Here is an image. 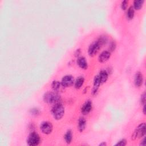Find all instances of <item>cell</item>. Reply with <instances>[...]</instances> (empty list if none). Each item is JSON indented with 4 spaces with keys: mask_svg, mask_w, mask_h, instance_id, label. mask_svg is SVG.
<instances>
[{
    "mask_svg": "<svg viewBox=\"0 0 146 146\" xmlns=\"http://www.w3.org/2000/svg\"><path fill=\"white\" fill-rule=\"evenodd\" d=\"M108 41L107 38L105 36H102L100 37L96 41L94 42L92 44H91L88 50L89 55L90 57H94L95 56L97 53L99 52V49H101V48L106 45Z\"/></svg>",
    "mask_w": 146,
    "mask_h": 146,
    "instance_id": "obj_1",
    "label": "cell"
},
{
    "mask_svg": "<svg viewBox=\"0 0 146 146\" xmlns=\"http://www.w3.org/2000/svg\"><path fill=\"white\" fill-rule=\"evenodd\" d=\"M44 100L48 104H55L60 103L61 96L56 92H47L44 95Z\"/></svg>",
    "mask_w": 146,
    "mask_h": 146,
    "instance_id": "obj_2",
    "label": "cell"
},
{
    "mask_svg": "<svg viewBox=\"0 0 146 146\" xmlns=\"http://www.w3.org/2000/svg\"><path fill=\"white\" fill-rule=\"evenodd\" d=\"M52 113L55 119L58 120L61 119L65 114V108L61 103L54 104L52 109Z\"/></svg>",
    "mask_w": 146,
    "mask_h": 146,
    "instance_id": "obj_3",
    "label": "cell"
},
{
    "mask_svg": "<svg viewBox=\"0 0 146 146\" xmlns=\"http://www.w3.org/2000/svg\"><path fill=\"white\" fill-rule=\"evenodd\" d=\"M145 134V123H142L140 124L134 131L133 134L132 135V139L135 140L138 138L143 137Z\"/></svg>",
    "mask_w": 146,
    "mask_h": 146,
    "instance_id": "obj_4",
    "label": "cell"
},
{
    "mask_svg": "<svg viewBox=\"0 0 146 146\" xmlns=\"http://www.w3.org/2000/svg\"><path fill=\"white\" fill-rule=\"evenodd\" d=\"M41 142V138L40 135L35 132H32L29 135L27 139V143L30 146H36L38 145Z\"/></svg>",
    "mask_w": 146,
    "mask_h": 146,
    "instance_id": "obj_5",
    "label": "cell"
},
{
    "mask_svg": "<svg viewBox=\"0 0 146 146\" xmlns=\"http://www.w3.org/2000/svg\"><path fill=\"white\" fill-rule=\"evenodd\" d=\"M40 129L42 133L44 134H50L52 132L53 129V126L51 122H44L41 123L40 126Z\"/></svg>",
    "mask_w": 146,
    "mask_h": 146,
    "instance_id": "obj_6",
    "label": "cell"
},
{
    "mask_svg": "<svg viewBox=\"0 0 146 146\" xmlns=\"http://www.w3.org/2000/svg\"><path fill=\"white\" fill-rule=\"evenodd\" d=\"M74 83V77L71 75H67L63 77L61 81V85L64 87H69L73 85Z\"/></svg>",
    "mask_w": 146,
    "mask_h": 146,
    "instance_id": "obj_7",
    "label": "cell"
},
{
    "mask_svg": "<svg viewBox=\"0 0 146 146\" xmlns=\"http://www.w3.org/2000/svg\"><path fill=\"white\" fill-rule=\"evenodd\" d=\"M92 108V103L91 101H86L82 106L81 108V112L83 115L89 114L91 111Z\"/></svg>",
    "mask_w": 146,
    "mask_h": 146,
    "instance_id": "obj_8",
    "label": "cell"
},
{
    "mask_svg": "<svg viewBox=\"0 0 146 146\" xmlns=\"http://www.w3.org/2000/svg\"><path fill=\"white\" fill-rule=\"evenodd\" d=\"M143 83V74L138 71L135 74L134 77V84L136 87H140L142 86Z\"/></svg>",
    "mask_w": 146,
    "mask_h": 146,
    "instance_id": "obj_9",
    "label": "cell"
},
{
    "mask_svg": "<svg viewBox=\"0 0 146 146\" xmlns=\"http://www.w3.org/2000/svg\"><path fill=\"white\" fill-rule=\"evenodd\" d=\"M111 57V52L109 51H104L100 53L98 57V61L100 63H104Z\"/></svg>",
    "mask_w": 146,
    "mask_h": 146,
    "instance_id": "obj_10",
    "label": "cell"
},
{
    "mask_svg": "<svg viewBox=\"0 0 146 146\" xmlns=\"http://www.w3.org/2000/svg\"><path fill=\"white\" fill-rule=\"evenodd\" d=\"M77 64L82 69L86 70L88 68V63L85 58L83 57H81L78 58Z\"/></svg>",
    "mask_w": 146,
    "mask_h": 146,
    "instance_id": "obj_11",
    "label": "cell"
},
{
    "mask_svg": "<svg viewBox=\"0 0 146 146\" xmlns=\"http://www.w3.org/2000/svg\"><path fill=\"white\" fill-rule=\"evenodd\" d=\"M100 85H101V83H100L99 76L97 75L95 77L94 81V87L92 91V95H95L96 94V92H98V89L99 87V86Z\"/></svg>",
    "mask_w": 146,
    "mask_h": 146,
    "instance_id": "obj_12",
    "label": "cell"
},
{
    "mask_svg": "<svg viewBox=\"0 0 146 146\" xmlns=\"http://www.w3.org/2000/svg\"><path fill=\"white\" fill-rule=\"evenodd\" d=\"M86 120L83 117H81L78 120V128L80 132H83L86 128Z\"/></svg>",
    "mask_w": 146,
    "mask_h": 146,
    "instance_id": "obj_13",
    "label": "cell"
},
{
    "mask_svg": "<svg viewBox=\"0 0 146 146\" xmlns=\"http://www.w3.org/2000/svg\"><path fill=\"white\" fill-rule=\"evenodd\" d=\"M98 76H99L101 84H103L105 82H106V81H107L108 78V74L107 72V71L102 70L99 73V74L98 75Z\"/></svg>",
    "mask_w": 146,
    "mask_h": 146,
    "instance_id": "obj_14",
    "label": "cell"
},
{
    "mask_svg": "<svg viewBox=\"0 0 146 146\" xmlns=\"http://www.w3.org/2000/svg\"><path fill=\"white\" fill-rule=\"evenodd\" d=\"M84 82H85V79L83 77H78L75 82V83H74L75 87L77 89H81V87L83 86Z\"/></svg>",
    "mask_w": 146,
    "mask_h": 146,
    "instance_id": "obj_15",
    "label": "cell"
},
{
    "mask_svg": "<svg viewBox=\"0 0 146 146\" xmlns=\"http://www.w3.org/2000/svg\"><path fill=\"white\" fill-rule=\"evenodd\" d=\"M64 138L65 140V141L67 143V144H70L71 143L72 139H73V133H72V131L71 130H68L66 133H65V136H64Z\"/></svg>",
    "mask_w": 146,
    "mask_h": 146,
    "instance_id": "obj_16",
    "label": "cell"
},
{
    "mask_svg": "<svg viewBox=\"0 0 146 146\" xmlns=\"http://www.w3.org/2000/svg\"><path fill=\"white\" fill-rule=\"evenodd\" d=\"M144 3V1L143 0H136L133 2V5L132 7L134 9L139 11L142 8Z\"/></svg>",
    "mask_w": 146,
    "mask_h": 146,
    "instance_id": "obj_17",
    "label": "cell"
},
{
    "mask_svg": "<svg viewBox=\"0 0 146 146\" xmlns=\"http://www.w3.org/2000/svg\"><path fill=\"white\" fill-rule=\"evenodd\" d=\"M61 86V82L57 81H54L52 84V88L54 90V91L57 92L60 90Z\"/></svg>",
    "mask_w": 146,
    "mask_h": 146,
    "instance_id": "obj_18",
    "label": "cell"
},
{
    "mask_svg": "<svg viewBox=\"0 0 146 146\" xmlns=\"http://www.w3.org/2000/svg\"><path fill=\"white\" fill-rule=\"evenodd\" d=\"M135 15V9H133V7H130L127 12V17L129 20H132Z\"/></svg>",
    "mask_w": 146,
    "mask_h": 146,
    "instance_id": "obj_19",
    "label": "cell"
},
{
    "mask_svg": "<svg viewBox=\"0 0 146 146\" xmlns=\"http://www.w3.org/2000/svg\"><path fill=\"white\" fill-rule=\"evenodd\" d=\"M116 43L115 41H112L110 44V46H109V50H110V52H113L116 49Z\"/></svg>",
    "mask_w": 146,
    "mask_h": 146,
    "instance_id": "obj_20",
    "label": "cell"
},
{
    "mask_svg": "<svg viewBox=\"0 0 146 146\" xmlns=\"http://www.w3.org/2000/svg\"><path fill=\"white\" fill-rule=\"evenodd\" d=\"M127 144V140L124 139H123L120 140L119 141H118L116 144V145H119V146H124Z\"/></svg>",
    "mask_w": 146,
    "mask_h": 146,
    "instance_id": "obj_21",
    "label": "cell"
},
{
    "mask_svg": "<svg viewBox=\"0 0 146 146\" xmlns=\"http://www.w3.org/2000/svg\"><path fill=\"white\" fill-rule=\"evenodd\" d=\"M128 2L127 1H123L121 4V8L123 11H125L127 9L128 7Z\"/></svg>",
    "mask_w": 146,
    "mask_h": 146,
    "instance_id": "obj_22",
    "label": "cell"
},
{
    "mask_svg": "<svg viewBox=\"0 0 146 146\" xmlns=\"http://www.w3.org/2000/svg\"><path fill=\"white\" fill-rule=\"evenodd\" d=\"M140 102L141 104L144 106L145 104V93L144 92L141 95V98H140Z\"/></svg>",
    "mask_w": 146,
    "mask_h": 146,
    "instance_id": "obj_23",
    "label": "cell"
},
{
    "mask_svg": "<svg viewBox=\"0 0 146 146\" xmlns=\"http://www.w3.org/2000/svg\"><path fill=\"white\" fill-rule=\"evenodd\" d=\"M145 144H146V143H145V138L144 137V138L142 140V141H141L140 145H145Z\"/></svg>",
    "mask_w": 146,
    "mask_h": 146,
    "instance_id": "obj_24",
    "label": "cell"
},
{
    "mask_svg": "<svg viewBox=\"0 0 146 146\" xmlns=\"http://www.w3.org/2000/svg\"><path fill=\"white\" fill-rule=\"evenodd\" d=\"M107 145V144H106V143H105V142H103V143H100L99 145V146H102V145H104V146H105V145Z\"/></svg>",
    "mask_w": 146,
    "mask_h": 146,
    "instance_id": "obj_25",
    "label": "cell"
},
{
    "mask_svg": "<svg viewBox=\"0 0 146 146\" xmlns=\"http://www.w3.org/2000/svg\"><path fill=\"white\" fill-rule=\"evenodd\" d=\"M143 114L145 115V105H144V106H143Z\"/></svg>",
    "mask_w": 146,
    "mask_h": 146,
    "instance_id": "obj_26",
    "label": "cell"
}]
</instances>
